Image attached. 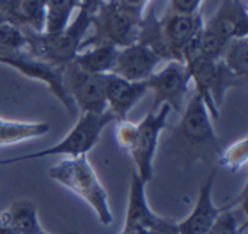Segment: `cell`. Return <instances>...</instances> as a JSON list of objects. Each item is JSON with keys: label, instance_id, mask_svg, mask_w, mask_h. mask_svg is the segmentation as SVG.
Returning a JSON list of instances; mask_svg holds the SVG:
<instances>
[{"label": "cell", "instance_id": "6da1fadb", "mask_svg": "<svg viewBox=\"0 0 248 234\" xmlns=\"http://www.w3.org/2000/svg\"><path fill=\"white\" fill-rule=\"evenodd\" d=\"M167 144L173 154L189 165L196 160H218L224 147L214 128L212 117L198 93H193L186 103Z\"/></svg>", "mask_w": 248, "mask_h": 234}, {"label": "cell", "instance_id": "7a4b0ae2", "mask_svg": "<svg viewBox=\"0 0 248 234\" xmlns=\"http://www.w3.org/2000/svg\"><path fill=\"white\" fill-rule=\"evenodd\" d=\"M48 176L83 200L93 210L102 226L108 227L113 223V213L108 192L87 156L65 159L54 165L48 170Z\"/></svg>", "mask_w": 248, "mask_h": 234}, {"label": "cell", "instance_id": "3957f363", "mask_svg": "<svg viewBox=\"0 0 248 234\" xmlns=\"http://www.w3.org/2000/svg\"><path fill=\"white\" fill-rule=\"evenodd\" d=\"M142 15L131 10L119 0H103L92 15L93 33L84 38L80 51L96 45L122 48L137 42Z\"/></svg>", "mask_w": 248, "mask_h": 234}, {"label": "cell", "instance_id": "277c9868", "mask_svg": "<svg viewBox=\"0 0 248 234\" xmlns=\"http://www.w3.org/2000/svg\"><path fill=\"white\" fill-rule=\"evenodd\" d=\"M92 15L93 12L80 6L70 25L54 35L23 31L28 36V51L57 67L71 63L92 26Z\"/></svg>", "mask_w": 248, "mask_h": 234}, {"label": "cell", "instance_id": "5b68a950", "mask_svg": "<svg viewBox=\"0 0 248 234\" xmlns=\"http://www.w3.org/2000/svg\"><path fill=\"white\" fill-rule=\"evenodd\" d=\"M115 121L113 115L106 111L102 114H78V119L76 125L71 128V131L57 144L52 147L7 159V160H0V166L6 165H13L25 160H35V159H42V157H49V156H68V159L80 157V156H87L96 144L100 141L103 130Z\"/></svg>", "mask_w": 248, "mask_h": 234}, {"label": "cell", "instance_id": "8992f818", "mask_svg": "<svg viewBox=\"0 0 248 234\" xmlns=\"http://www.w3.org/2000/svg\"><path fill=\"white\" fill-rule=\"evenodd\" d=\"M185 64L187 66L190 80L195 84V93L202 98L211 117L217 119L227 92L231 87L243 84L246 79L230 71L221 60H208L196 55Z\"/></svg>", "mask_w": 248, "mask_h": 234}, {"label": "cell", "instance_id": "52a82bcc", "mask_svg": "<svg viewBox=\"0 0 248 234\" xmlns=\"http://www.w3.org/2000/svg\"><path fill=\"white\" fill-rule=\"evenodd\" d=\"M170 114L171 109L167 105H161L157 111L150 109L144 119L134 125L132 140L126 151L134 160L135 173L145 184H148L154 176V159L160 135L167 128Z\"/></svg>", "mask_w": 248, "mask_h": 234}, {"label": "cell", "instance_id": "ba28073f", "mask_svg": "<svg viewBox=\"0 0 248 234\" xmlns=\"http://www.w3.org/2000/svg\"><path fill=\"white\" fill-rule=\"evenodd\" d=\"M190 74L187 66L182 61H167V64L154 71L147 80L148 92H153L154 100L151 111H157L161 105H167L179 115L186 106V98L190 92Z\"/></svg>", "mask_w": 248, "mask_h": 234}, {"label": "cell", "instance_id": "9c48e42d", "mask_svg": "<svg viewBox=\"0 0 248 234\" xmlns=\"http://www.w3.org/2000/svg\"><path fill=\"white\" fill-rule=\"evenodd\" d=\"M0 64L7 66L19 71L20 74L38 80L44 83L48 90L58 99V102L65 108L70 117L74 118L77 115V108L71 98L67 95V90L64 87V79H62V67H57L33 54L29 51H22V52H15L9 55H0Z\"/></svg>", "mask_w": 248, "mask_h": 234}, {"label": "cell", "instance_id": "30bf717a", "mask_svg": "<svg viewBox=\"0 0 248 234\" xmlns=\"http://www.w3.org/2000/svg\"><path fill=\"white\" fill-rule=\"evenodd\" d=\"M62 79L67 95L74 102L78 114L106 112L105 74H92L76 63L62 66Z\"/></svg>", "mask_w": 248, "mask_h": 234}, {"label": "cell", "instance_id": "8fae6325", "mask_svg": "<svg viewBox=\"0 0 248 234\" xmlns=\"http://www.w3.org/2000/svg\"><path fill=\"white\" fill-rule=\"evenodd\" d=\"M145 182L134 172L129 185L124 226L154 234H177V221L157 216L147 200Z\"/></svg>", "mask_w": 248, "mask_h": 234}, {"label": "cell", "instance_id": "7c38bea8", "mask_svg": "<svg viewBox=\"0 0 248 234\" xmlns=\"http://www.w3.org/2000/svg\"><path fill=\"white\" fill-rule=\"evenodd\" d=\"M205 25L201 12L196 13H176L170 12L160 19V26L166 44L169 47L171 60L182 61L187 48L196 41Z\"/></svg>", "mask_w": 248, "mask_h": 234}, {"label": "cell", "instance_id": "4fadbf2b", "mask_svg": "<svg viewBox=\"0 0 248 234\" xmlns=\"http://www.w3.org/2000/svg\"><path fill=\"white\" fill-rule=\"evenodd\" d=\"M160 63L161 58L148 47L134 42L131 45L118 48L110 73L129 82H145L155 71Z\"/></svg>", "mask_w": 248, "mask_h": 234}, {"label": "cell", "instance_id": "5bb4252c", "mask_svg": "<svg viewBox=\"0 0 248 234\" xmlns=\"http://www.w3.org/2000/svg\"><path fill=\"white\" fill-rule=\"evenodd\" d=\"M205 31L230 42L248 36V6L246 0H222L215 15L205 22Z\"/></svg>", "mask_w": 248, "mask_h": 234}, {"label": "cell", "instance_id": "9a60e30c", "mask_svg": "<svg viewBox=\"0 0 248 234\" xmlns=\"http://www.w3.org/2000/svg\"><path fill=\"white\" fill-rule=\"evenodd\" d=\"M215 178L217 170L211 172L208 179L201 185L193 211L185 220L176 224L177 234H206L219 217V214L227 208V205L217 207L214 202Z\"/></svg>", "mask_w": 248, "mask_h": 234}, {"label": "cell", "instance_id": "2e32d148", "mask_svg": "<svg viewBox=\"0 0 248 234\" xmlns=\"http://www.w3.org/2000/svg\"><path fill=\"white\" fill-rule=\"evenodd\" d=\"M148 93L145 82H129L112 73L105 74V98L106 108L115 121L128 119L131 109Z\"/></svg>", "mask_w": 248, "mask_h": 234}, {"label": "cell", "instance_id": "e0dca14e", "mask_svg": "<svg viewBox=\"0 0 248 234\" xmlns=\"http://www.w3.org/2000/svg\"><path fill=\"white\" fill-rule=\"evenodd\" d=\"M0 227L17 234H41L38 207L31 200H15L0 213Z\"/></svg>", "mask_w": 248, "mask_h": 234}, {"label": "cell", "instance_id": "ac0fdd59", "mask_svg": "<svg viewBox=\"0 0 248 234\" xmlns=\"http://www.w3.org/2000/svg\"><path fill=\"white\" fill-rule=\"evenodd\" d=\"M3 12L7 20L22 31L44 32V6L42 0H7Z\"/></svg>", "mask_w": 248, "mask_h": 234}, {"label": "cell", "instance_id": "d6986e66", "mask_svg": "<svg viewBox=\"0 0 248 234\" xmlns=\"http://www.w3.org/2000/svg\"><path fill=\"white\" fill-rule=\"evenodd\" d=\"M49 131L46 122L15 121L0 117V147L44 137Z\"/></svg>", "mask_w": 248, "mask_h": 234}, {"label": "cell", "instance_id": "ffe728a7", "mask_svg": "<svg viewBox=\"0 0 248 234\" xmlns=\"http://www.w3.org/2000/svg\"><path fill=\"white\" fill-rule=\"evenodd\" d=\"M44 32L48 35L64 31L73 20V15L80 9L81 0H42Z\"/></svg>", "mask_w": 248, "mask_h": 234}, {"label": "cell", "instance_id": "44dd1931", "mask_svg": "<svg viewBox=\"0 0 248 234\" xmlns=\"http://www.w3.org/2000/svg\"><path fill=\"white\" fill-rule=\"evenodd\" d=\"M118 48L113 45L89 47L77 52L73 63L92 74H109L113 68Z\"/></svg>", "mask_w": 248, "mask_h": 234}, {"label": "cell", "instance_id": "7402d4cb", "mask_svg": "<svg viewBox=\"0 0 248 234\" xmlns=\"http://www.w3.org/2000/svg\"><path fill=\"white\" fill-rule=\"evenodd\" d=\"M221 61L235 76L246 79L248 74V38L231 39L221 57Z\"/></svg>", "mask_w": 248, "mask_h": 234}, {"label": "cell", "instance_id": "603a6c76", "mask_svg": "<svg viewBox=\"0 0 248 234\" xmlns=\"http://www.w3.org/2000/svg\"><path fill=\"white\" fill-rule=\"evenodd\" d=\"M247 160L248 138L246 135L241 137L240 140L231 143L225 149H222V151L218 157V163L232 173L240 172L247 165Z\"/></svg>", "mask_w": 248, "mask_h": 234}, {"label": "cell", "instance_id": "cb8c5ba5", "mask_svg": "<svg viewBox=\"0 0 248 234\" xmlns=\"http://www.w3.org/2000/svg\"><path fill=\"white\" fill-rule=\"evenodd\" d=\"M28 51L26 33L10 22L0 25V55Z\"/></svg>", "mask_w": 248, "mask_h": 234}, {"label": "cell", "instance_id": "d4e9b609", "mask_svg": "<svg viewBox=\"0 0 248 234\" xmlns=\"http://www.w3.org/2000/svg\"><path fill=\"white\" fill-rule=\"evenodd\" d=\"M203 0H170V12L176 13H196Z\"/></svg>", "mask_w": 248, "mask_h": 234}, {"label": "cell", "instance_id": "484cf974", "mask_svg": "<svg viewBox=\"0 0 248 234\" xmlns=\"http://www.w3.org/2000/svg\"><path fill=\"white\" fill-rule=\"evenodd\" d=\"M121 3H124L126 7H129L131 10L140 13V15H144V10L147 7V4L151 1V0H119Z\"/></svg>", "mask_w": 248, "mask_h": 234}, {"label": "cell", "instance_id": "4316f807", "mask_svg": "<svg viewBox=\"0 0 248 234\" xmlns=\"http://www.w3.org/2000/svg\"><path fill=\"white\" fill-rule=\"evenodd\" d=\"M102 1L103 0H81V6L86 7V9H89L90 12H94Z\"/></svg>", "mask_w": 248, "mask_h": 234}, {"label": "cell", "instance_id": "83f0119b", "mask_svg": "<svg viewBox=\"0 0 248 234\" xmlns=\"http://www.w3.org/2000/svg\"><path fill=\"white\" fill-rule=\"evenodd\" d=\"M4 22H9V20H7V17H6V15H4L3 9H0V25H1V23H4Z\"/></svg>", "mask_w": 248, "mask_h": 234}, {"label": "cell", "instance_id": "f1b7e54d", "mask_svg": "<svg viewBox=\"0 0 248 234\" xmlns=\"http://www.w3.org/2000/svg\"><path fill=\"white\" fill-rule=\"evenodd\" d=\"M0 234H17V233H15V232H10V230H6V229H1L0 227ZM41 234H48L46 232H42Z\"/></svg>", "mask_w": 248, "mask_h": 234}, {"label": "cell", "instance_id": "f546056e", "mask_svg": "<svg viewBox=\"0 0 248 234\" xmlns=\"http://www.w3.org/2000/svg\"><path fill=\"white\" fill-rule=\"evenodd\" d=\"M6 1H7V0H0V9H3V7H4Z\"/></svg>", "mask_w": 248, "mask_h": 234}, {"label": "cell", "instance_id": "4dcf8cb0", "mask_svg": "<svg viewBox=\"0 0 248 234\" xmlns=\"http://www.w3.org/2000/svg\"><path fill=\"white\" fill-rule=\"evenodd\" d=\"M147 234H154V233H147Z\"/></svg>", "mask_w": 248, "mask_h": 234}]
</instances>
